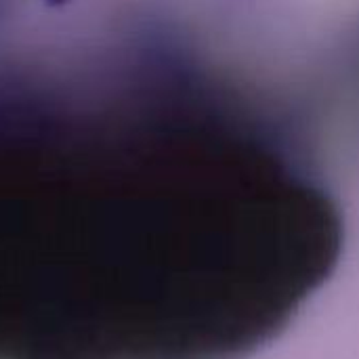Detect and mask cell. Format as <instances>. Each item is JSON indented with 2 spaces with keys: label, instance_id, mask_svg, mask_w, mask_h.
<instances>
[{
  "label": "cell",
  "instance_id": "6da1fadb",
  "mask_svg": "<svg viewBox=\"0 0 359 359\" xmlns=\"http://www.w3.org/2000/svg\"><path fill=\"white\" fill-rule=\"evenodd\" d=\"M44 2H46L48 6H59V4H65L67 0H44Z\"/></svg>",
  "mask_w": 359,
  "mask_h": 359
}]
</instances>
